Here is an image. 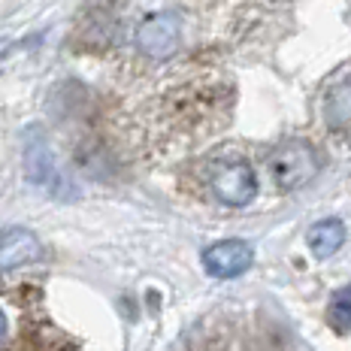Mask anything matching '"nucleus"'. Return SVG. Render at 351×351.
Instances as JSON below:
<instances>
[{"mask_svg":"<svg viewBox=\"0 0 351 351\" xmlns=\"http://www.w3.org/2000/svg\"><path fill=\"white\" fill-rule=\"evenodd\" d=\"M206 182L212 194L228 206H245L258 194V179L243 158H215L206 167Z\"/></svg>","mask_w":351,"mask_h":351,"instance_id":"obj_1","label":"nucleus"},{"mask_svg":"<svg viewBox=\"0 0 351 351\" xmlns=\"http://www.w3.org/2000/svg\"><path fill=\"white\" fill-rule=\"evenodd\" d=\"M318 155L312 152L309 143L291 140L279 145V149L269 155V176L282 191H294V188L306 185L312 176L318 173Z\"/></svg>","mask_w":351,"mask_h":351,"instance_id":"obj_2","label":"nucleus"},{"mask_svg":"<svg viewBox=\"0 0 351 351\" xmlns=\"http://www.w3.org/2000/svg\"><path fill=\"white\" fill-rule=\"evenodd\" d=\"M182 40V19L176 12H158L149 16L136 27V49L152 61H167L176 55Z\"/></svg>","mask_w":351,"mask_h":351,"instance_id":"obj_3","label":"nucleus"},{"mask_svg":"<svg viewBox=\"0 0 351 351\" xmlns=\"http://www.w3.org/2000/svg\"><path fill=\"white\" fill-rule=\"evenodd\" d=\"M21 149H25V173H27V179H31L34 185L46 188V191L64 194L67 182H64V176L58 173L52 149H49L46 136H43L40 130H27V134H25V145H21Z\"/></svg>","mask_w":351,"mask_h":351,"instance_id":"obj_4","label":"nucleus"},{"mask_svg":"<svg viewBox=\"0 0 351 351\" xmlns=\"http://www.w3.org/2000/svg\"><path fill=\"white\" fill-rule=\"evenodd\" d=\"M254 261V252L248 248V243L243 239H224V243H215L203 252V267H206L209 276L215 279H233V276H243Z\"/></svg>","mask_w":351,"mask_h":351,"instance_id":"obj_5","label":"nucleus"},{"mask_svg":"<svg viewBox=\"0 0 351 351\" xmlns=\"http://www.w3.org/2000/svg\"><path fill=\"white\" fill-rule=\"evenodd\" d=\"M0 254H3V273H12V269L25 267V263H36V261H40L43 258V245H40V239H36L31 230L6 228Z\"/></svg>","mask_w":351,"mask_h":351,"instance_id":"obj_6","label":"nucleus"},{"mask_svg":"<svg viewBox=\"0 0 351 351\" xmlns=\"http://www.w3.org/2000/svg\"><path fill=\"white\" fill-rule=\"evenodd\" d=\"M324 119H327V128L336 130V134H351V73L339 76L327 88Z\"/></svg>","mask_w":351,"mask_h":351,"instance_id":"obj_7","label":"nucleus"},{"mask_svg":"<svg viewBox=\"0 0 351 351\" xmlns=\"http://www.w3.org/2000/svg\"><path fill=\"white\" fill-rule=\"evenodd\" d=\"M306 239H309V248L315 258H330V254H336L342 248V243H346V228H342L336 218H330V221H318Z\"/></svg>","mask_w":351,"mask_h":351,"instance_id":"obj_8","label":"nucleus"},{"mask_svg":"<svg viewBox=\"0 0 351 351\" xmlns=\"http://www.w3.org/2000/svg\"><path fill=\"white\" fill-rule=\"evenodd\" d=\"M327 318H330V324L339 333L351 330V285H346V288H339L333 294L330 309H327Z\"/></svg>","mask_w":351,"mask_h":351,"instance_id":"obj_9","label":"nucleus"}]
</instances>
